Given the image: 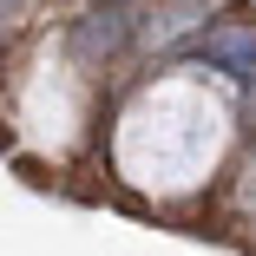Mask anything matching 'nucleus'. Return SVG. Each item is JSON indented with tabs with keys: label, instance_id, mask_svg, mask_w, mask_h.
Returning a JSON list of instances; mask_svg holds the SVG:
<instances>
[{
	"label": "nucleus",
	"instance_id": "1",
	"mask_svg": "<svg viewBox=\"0 0 256 256\" xmlns=\"http://www.w3.org/2000/svg\"><path fill=\"white\" fill-rule=\"evenodd\" d=\"M197 53H204V60H217L224 72H243V79H250V72H256V33H250V26H224V33L204 40Z\"/></svg>",
	"mask_w": 256,
	"mask_h": 256
}]
</instances>
